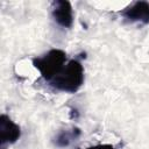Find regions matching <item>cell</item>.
Here are the masks:
<instances>
[{
	"instance_id": "cell-1",
	"label": "cell",
	"mask_w": 149,
	"mask_h": 149,
	"mask_svg": "<svg viewBox=\"0 0 149 149\" xmlns=\"http://www.w3.org/2000/svg\"><path fill=\"white\" fill-rule=\"evenodd\" d=\"M48 84L61 92H77L84 84V68L81 63L76 58L68 61L62 71Z\"/></svg>"
},
{
	"instance_id": "cell-2",
	"label": "cell",
	"mask_w": 149,
	"mask_h": 149,
	"mask_svg": "<svg viewBox=\"0 0 149 149\" xmlns=\"http://www.w3.org/2000/svg\"><path fill=\"white\" fill-rule=\"evenodd\" d=\"M65 64L66 52L61 49H51L47 54L33 59V65L40 71L42 78L48 83L62 71Z\"/></svg>"
},
{
	"instance_id": "cell-3",
	"label": "cell",
	"mask_w": 149,
	"mask_h": 149,
	"mask_svg": "<svg viewBox=\"0 0 149 149\" xmlns=\"http://www.w3.org/2000/svg\"><path fill=\"white\" fill-rule=\"evenodd\" d=\"M120 15L128 23H149V2L135 1L120 12Z\"/></svg>"
},
{
	"instance_id": "cell-4",
	"label": "cell",
	"mask_w": 149,
	"mask_h": 149,
	"mask_svg": "<svg viewBox=\"0 0 149 149\" xmlns=\"http://www.w3.org/2000/svg\"><path fill=\"white\" fill-rule=\"evenodd\" d=\"M51 17L62 28H71L73 24L72 6L66 0H56L51 3Z\"/></svg>"
},
{
	"instance_id": "cell-5",
	"label": "cell",
	"mask_w": 149,
	"mask_h": 149,
	"mask_svg": "<svg viewBox=\"0 0 149 149\" xmlns=\"http://www.w3.org/2000/svg\"><path fill=\"white\" fill-rule=\"evenodd\" d=\"M21 136V128L9 116L2 114L0 116V147L5 149L7 146L14 144Z\"/></svg>"
},
{
	"instance_id": "cell-6",
	"label": "cell",
	"mask_w": 149,
	"mask_h": 149,
	"mask_svg": "<svg viewBox=\"0 0 149 149\" xmlns=\"http://www.w3.org/2000/svg\"><path fill=\"white\" fill-rule=\"evenodd\" d=\"M80 134H81V132L77 127L62 129L56 134L52 142L58 148H66V147L71 146L73 142H76L79 139Z\"/></svg>"
},
{
	"instance_id": "cell-7",
	"label": "cell",
	"mask_w": 149,
	"mask_h": 149,
	"mask_svg": "<svg viewBox=\"0 0 149 149\" xmlns=\"http://www.w3.org/2000/svg\"><path fill=\"white\" fill-rule=\"evenodd\" d=\"M86 149H115V147L112 144H95V146L88 147Z\"/></svg>"
}]
</instances>
